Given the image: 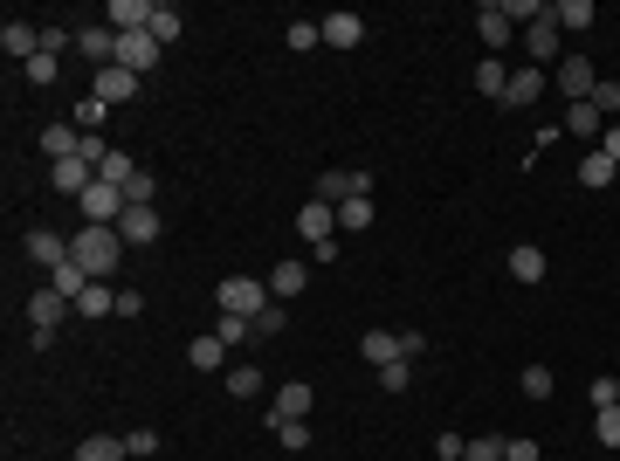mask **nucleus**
<instances>
[{"instance_id":"obj_1","label":"nucleus","mask_w":620,"mask_h":461,"mask_svg":"<svg viewBox=\"0 0 620 461\" xmlns=\"http://www.w3.org/2000/svg\"><path fill=\"white\" fill-rule=\"evenodd\" d=\"M69 255L90 269V283H111V269H118V255H124V234L118 228H83V234H69Z\"/></svg>"},{"instance_id":"obj_2","label":"nucleus","mask_w":620,"mask_h":461,"mask_svg":"<svg viewBox=\"0 0 620 461\" xmlns=\"http://www.w3.org/2000/svg\"><path fill=\"white\" fill-rule=\"evenodd\" d=\"M214 303H221V310H235V317H248V324H255V317H262V310H269L276 296H269V283H255V276H228V283L214 289Z\"/></svg>"},{"instance_id":"obj_3","label":"nucleus","mask_w":620,"mask_h":461,"mask_svg":"<svg viewBox=\"0 0 620 461\" xmlns=\"http://www.w3.org/2000/svg\"><path fill=\"white\" fill-rule=\"evenodd\" d=\"M310 200H324V207L372 200V173H345V166H331V173H317V193H310Z\"/></svg>"},{"instance_id":"obj_4","label":"nucleus","mask_w":620,"mask_h":461,"mask_svg":"<svg viewBox=\"0 0 620 461\" xmlns=\"http://www.w3.org/2000/svg\"><path fill=\"white\" fill-rule=\"evenodd\" d=\"M76 207H83V228H118L124 221V186H104V179H97Z\"/></svg>"},{"instance_id":"obj_5","label":"nucleus","mask_w":620,"mask_h":461,"mask_svg":"<svg viewBox=\"0 0 620 461\" xmlns=\"http://www.w3.org/2000/svg\"><path fill=\"white\" fill-rule=\"evenodd\" d=\"M159 42H152V28H131V35H118V62L131 69V76H145V69H159Z\"/></svg>"},{"instance_id":"obj_6","label":"nucleus","mask_w":620,"mask_h":461,"mask_svg":"<svg viewBox=\"0 0 620 461\" xmlns=\"http://www.w3.org/2000/svg\"><path fill=\"white\" fill-rule=\"evenodd\" d=\"M552 83L572 97V104H586V97H593V83H600V69H593L586 56H565V62L552 69Z\"/></svg>"},{"instance_id":"obj_7","label":"nucleus","mask_w":620,"mask_h":461,"mask_svg":"<svg viewBox=\"0 0 620 461\" xmlns=\"http://www.w3.org/2000/svg\"><path fill=\"white\" fill-rule=\"evenodd\" d=\"M138 83H145V76H131L124 62H111V69H97L90 97H97V104H131V97H138Z\"/></svg>"},{"instance_id":"obj_8","label":"nucleus","mask_w":620,"mask_h":461,"mask_svg":"<svg viewBox=\"0 0 620 461\" xmlns=\"http://www.w3.org/2000/svg\"><path fill=\"white\" fill-rule=\"evenodd\" d=\"M49 186H56L62 200H83V193L97 186V166H83V159H56V166H49Z\"/></svg>"},{"instance_id":"obj_9","label":"nucleus","mask_w":620,"mask_h":461,"mask_svg":"<svg viewBox=\"0 0 620 461\" xmlns=\"http://www.w3.org/2000/svg\"><path fill=\"white\" fill-rule=\"evenodd\" d=\"M297 234H304L310 248H317V241H338V207H324V200H304V207H297Z\"/></svg>"},{"instance_id":"obj_10","label":"nucleus","mask_w":620,"mask_h":461,"mask_svg":"<svg viewBox=\"0 0 620 461\" xmlns=\"http://www.w3.org/2000/svg\"><path fill=\"white\" fill-rule=\"evenodd\" d=\"M76 56L97 62V69H111V62H118V28H104V21H97V28H76Z\"/></svg>"},{"instance_id":"obj_11","label":"nucleus","mask_w":620,"mask_h":461,"mask_svg":"<svg viewBox=\"0 0 620 461\" xmlns=\"http://www.w3.org/2000/svg\"><path fill=\"white\" fill-rule=\"evenodd\" d=\"M69 310H76V303H69L62 289H35V296H28V331H56Z\"/></svg>"},{"instance_id":"obj_12","label":"nucleus","mask_w":620,"mask_h":461,"mask_svg":"<svg viewBox=\"0 0 620 461\" xmlns=\"http://www.w3.org/2000/svg\"><path fill=\"white\" fill-rule=\"evenodd\" d=\"M552 90V76L545 69H510V90H503V111H524V104H538Z\"/></svg>"},{"instance_id":"obj_13","label":"nucleus","mask_w":620,"mask_h":461,"mask_svg":"<svg viewBox=\"0 0 620 461\" xmlns=\"http://www.w3.org/2000/svg\"><path fill=\"white\" fill-rule=\"evenodd\" d=\"M310 400H317V393H310V379H290V386L276 393V406H269V434H276L283 420H304V413H310Z\"/></svg>"},{"instance_id":"obj_14","label":"nucleus","mask_w":620,"mask_h":461,"mask_svg":"<svg viewBox=\"0 0 620 461\" xmlns=\"http://www.w3.org/2000/svg\"><path fill=\"white\" fill-rule=\"evenodd\" d=\"M317 35H324V49H359V42H366V21H359V14H324Z\"/></svg>"},{"instance_id":"obj_15","label":"nucleus","mask_w":620,"mask_h":461,"mask_svg":"<svg viewBox=\"0 0 620 461\" xmlns=\"http://www.w3.org/2000/svg\"><path fill=\"white\" fill-rule=\"evenodd\" d=\"M476 35H483V49H503V42H510V7H503V0H483V7H476Z\"/></svg>"},{"instance_id":"obj_16","label":"nucleus","mask_w":620,"mask_h":461,"mask_svg":"<svg viewBox=\"0 0 620 461\" xmlns=\"http://www.w3.org/2000/svg\"><path fill=\"white\" fill-rule=\"evenodd\" d=\"M152 7H159V0H111V7H104V28H118V35L152 28Z\"/></svg>"},{"instance_id":"obj_17","label":"nucleus","mask_w":620,"mask_h":461,"mask_svg":"<svg viewBox=\"0 0 620 461\" xmlns=\"http://www.w3.org/2000/svg\"><path fill=\"white\" fill-rule=\"evenodd\" d=\"M118 234H124V248H145V241H159V207H124Z\"/></svg>"},{"instance_id":"obj_18","label":"nucleus","mask_w":620,"mask_h":461,"mask_svg":"<svg viewBox=\"0 0 620 461\" xmlns=\"http://www.w3.org/2000/svg\"><path fill=\"white\" fill-rule=\"evenodd\" d=\"M510 283H545V248L538 241H517L510 248Z\"/></svg>"},{"instance_id":"obj_19","label":"nucleus","mask_w":620,"mask_h":461,"mask_svg":"<svg viewBox=\"0 0 620 461\" xmlns=\"http://www.w3.org/2000/svg\"><path fill=\"white\" fill-rule=\"evenodd\" d=\"M28 262H42V269H62V262H69V241H62L56 228H35V234H28Z\"/></svg>"},{"instance_id":"obj_20","label":"nucleus","mask_w":620,"mask_h":461,"mask_svg":"<svg viewBox=\"0 0 620 461\" xmlns=\"http://www.w3.org/2000/svg\"><path fill=\"white\" fill-rule=\"evenodd\" d=\"M545 21H552V28H593V21H600V7H593V0H552V7H545Z\"/></svg>"},{"instance_id":"obj_21","label":"nucleus","mask_w":620,"mask_h":461,"mask_svg":"<svg viewBox=\"0 0 620 461\" xmlns=\"http://www.w3.org/2000/svg\"><path fill=\"white\" fill-rule=\"evenodd\" d=\"M565 138H593L600 145V131H607V117L593 111V104H565V124H558Z\"/></svg>"},{"instance_id":"obj_22","label":"nucleus","mask_w":620,"mask_h":461,"mask_svg":"<svg viewBox=\"0 0 620 461\" xmlns=\"http://www.w3.org/2000/svg\"><path fill=\"white\" fill-rule=\"evenodd\" d=\"M524 56H531V69H545V62L558 56V28L552 21H531V28H524Z\"/></svg>"},{"instance_id":"obj_23","label":"nucleus","mask_w":620,"mask_h":461,"mask_svg":"<svg viewBox=\"0 0 620 461\" xmlns=\"http://www.w3.org/2000/svg\"><path fill=\"white\" fill-rule=\"evenodd\" d=\"M131 448H124V434H90V441H76V455L69 461H124Z\"/></svg>"},{"instance_id":"obj_24","label":"nucleus","mask_w":620,"mask_h":461,"mask_svg":"<svg viewBox=\"0 0 620 461\" xmlns=\"http://www.w3.org/2000/svg\"><path fill=\"white\" fill-rule=\"evenodd\" d=\"M186 365H193V372H221V365H228V345L207 331V338H193V345H186Z\"/></svg>"},{"instance_id":"obj_25","label":"nucleus","mask_w":620,"mask_h":461,"mask_svg":"<svg viewBox=\"0 0 620 461\" xmlns=\"http://www.w3.org/2000/svg\"><path fill=\"white\" fill-rule=\"evenodd\" d=\"M76 317H118V289L111 283H90L76 296Z\"/></svg>"},{"instance_id":"obj_26","label":"nucleus","mask_w":620,"mask_h":461,"mask_svg":"<svg viewBox=\"0 0 620 461\" xmlns=\"http://www.w3.org/2000/svg\"><path fill=\"white\" fill-rule=\"evenodd\" d=\"M359 358H366V365H400V338H393V331H366V338H359Z\"/></svg>"},{"instance_id":"obj_27","label":"nucleus","mask_w":620,"mask_h":461,"mask_svg":"<svg viewBox=\"0 0 620 461\" xmlns=\"http://www.w3.org/2000/svg\"><path fill=\"white\" fill-rule=\"evenodd\" d=\"M304 276H310L304 262H290V255H283V262H276L262 283H269V296H297V289H304Z\"/></svg>"},{"instance_id":"obj_28","label":"nucleus","mask_w":620,"mask_h":461,"mask_svg":"<svg viewBox=\"0 0 620 461\" xmlns=\"http://www.w3.org/2000/svg\"><path fill=\"white\" fill-rule=\"evenodd\" d=\"M49 289H62V296H69V303H76V296H83V289H90V269H83V262H76V255H69V262H62V269H49Z\"/></svg>"},{"instance_id":"obj_29","label":"nucleus","mask_w":620,"mask_h":461,"mask_svg":"<svg viewBox=\"0 0 620 461\" xmlns=\"http://www.w3.org/2000/svg\"><path fill=\"white\" fill-rule=\"evenodd\" d=\"M76 145H83V131H69V124H49V131H42V152H49V166H56V159H76Z\"/></svg>"},{"instance_id":"obj_30","label":"nucleus","mask_w":620,"mask_h":461,"mask_svg":"<svg viewBox=\"0 0 620 461\" xmlns=\"http://www.w3.org/2000/svg\"><path fill=\"white\" fill-rule=\"evenodd\" d=\"M614 159H607V152H600V145H593V152H586V159H579V186H614Z\"/></svg>"},{"instance_id":"obj_31","label":"nucleus","mask_w":620,"mask_h":461,"mask_svg":"<svg viewBox=\"0 0 620 461\" xmlns=\"http://www.w3.org/2000/svg\"><path fill=\"white\" fill-rule=\"evenodd\" d=\"M180 7H166V0H159V7H152V42H159V49H173V42H180Z\"/></svg>"},{"instance_id":"obj_32","label":"nucleus","mask_w":620,"mask_h":461,"mask_svg":"<svg viewBox=\"0 0 620 461\" xmlns=\"http://www.w3.org/2000/svg\"><path fill=\"white\" fill-rule=\"evenodd\" d=\"M214 338H221L228 351H242L248 338H255V324H248V317H235V310H221V324H214Z\"/></svg>"},{"instance_id":"obj_33","label":"nucleus","mask_w":620,"mask_h":461,"mask_svg":"<svg viewBox=\"0 0 620 461\" xmlns=\"http://www.w3.org/2000/svg\"><path fill=\"white\" fill-rule=\"evenodd\" d=\"M476 90H483V97H496V104H503V90H510V69H503V62H496V56H483V69H476Z\"/></svg>"},{"instance_id":"obj_34","label":"nucleus","mask_w":620,"mask_h":461,"mask_svg":"<svg viewBox=\"0 0 620 461\" xmlns=\"http://www.w3.org/2000/svg\"><path fill=\"white\" fill-rule=\"evenodd\" d=\"M517 386H524V400H552V365H524V379H517Z\"/></svg>"},{"instance_id":"obj_35","label":"nucleus","mask_w":620,"mask_h":461,"mask_svg":"<svg viewBox=\"0 0 620 461\" xmlns=\"http://www.w3.org/2000/svg\"><path fill=\"white\" fill-rule=\"evenodd\" d=\"M372 228V200H345L338 207V234H366Z\"/></svg>"},{"instance_id":"obj_36","label":"nucleus","mask_w":620,"mask_h":461,"mask_svg":"<svg viewBox=\"0 0 620 461\" xmlns=\"http://www.w3.org/2000/svg\"><path fill=\"white\" fill-rule=\"evenodd\" d=\"M586 104H593V111H600V117H620V76H600Z\"/></svg>"},{"instance_id":"obj_37","label":"nucleus","mask_w":620,"mask_h":461,"mask_svg":"<svg viewBox=\"0 0 620 461\" xmlns=\"http://www.w3.org/2000/svg\"><path fill=\"white\" fill-rule=\"evenodd\" d=\"M152 200H159V179H152V173L124 179V207H152Z\"/></svg>"},{"instance_id":"obj_38","label":"nucleus","mask_w":620,"mask_h":461,"mask_svg":"<svg viewBox=\"0 0 620 461\" xmlns=\"http://www.w3.org/2000/svg\"><path fill=\"white\" fill-rule=\"evenodd\" d=\"M228 393H235V400H255V393H262V372H255V365H228Z\"/></svg>"},{"instance_id":"obj_39","label":"nucleus","mask_w":620,"mask_h":461,"mask_svg":"<svg viewBox=\"0 0 620 461\" xmlns=\"http://www.w3.org/2000/svg\"><path fill=\"white\" fill-rule=\"evenodd\" d=\"M593 441H600V448H620V406H600V413H593Z\"/></svg>"},{"instance_id":"obj_40","label":"nucleus","mask_w":620,"mask_h":461,"mask_svg":"<svg viewBox=\"0 0 620 461\" xmlns=\"http://www.w3.org/2000/svg\"><path fill=\"white\" fill-rule=\"evenodd\" d=\"M462 461H503V434H476V441L462 448Z\"/></svg>"},{"instance_id":"obj_41","label":"nucleus","mask_w":620,"mask_h":461,"mask_svg":"<svg viewBox=\"0 0 620 461\" xmlns=\"http://www.w3.org/2000/svg\"><path fill=\"white\" fill-rule=\"evenodd\" d=\"M324 35H317V21H290V56H310Z\"/></svg>"},{"instance_id":"obj_42","label":"nucleus","mask_w":620,"mask_h":461,"mask_svg":"<svg viewBox=\"0 0 620 461\" xmlns=\"http://www.w3.org/2000/svg\"><path fill=\"white\" fill-rule=\"evenodd\" d=\"M76 159H83V166H104V159H111V145H104V131H83V145H76Z\"/></svg>"},{"instance_id":"obj_43","label":"nucleus","mask_w":620,"mask_h":461,"mask_svg":"<svg viewBox=\"0 0 620 461\" xmlns=\"http://www.w3.org/2000/svg\"><path fill=\"white\" fill-rule=\"evenodd\" d=\"M276 441H283L290 455H304V448H310V427H304V420H283V427H276Z\"/></svg>"},{"instance_id":"obj_44","label":"nucleus","mask_w":620,"mask_h":461,"mask_svg":"<svg viewBox=\"0 0 620 461\" xmlns=\"http://www.w3.org/2000/svg\"><path fill=\"white\" fill-rule=\"evenodd\" d=\"M600 406H620V379H614V372L593 379V413H600Z\"/></svg>"},{"instance_id":"obj_45","label":"nucleus","mask_w":620,"mask_h":461,"mask_svg":"<svg viewBox=\"0 0 620 461\" xmlns=\"http://www.w3.org/2000/svg\"><path fill=\"white\" fill-rule=\"evenodd\" d=\"M21 76H28V83H42V90H49V83H56L62 69H56V56H35V62H28V69H21Z\"/></svg>"},{"instance_id":"obj_46","label":"nucleus","mask_w":620,"mask_h":461,"mask_svg":"<svg viewBox=\"0 0 620 461\" xmlns=\"http://www.w3.org/2000/svg\"><path fill=\"white\" fill-rule=\"evenodd\" d=\"M104 111H111V104H97V97H83V104H76V131H97V124H104Z\"/></svg>"},{"instance_id":"obj_47","label":"nucleus","mask_w":620,"mask_h":461,"mask_svg":"<svg viewBox=\"0 0 620 461\" xmlns=\"http://www.w3.org/2000/svg\"><path fill=\"white\" fill-rule=\"evenodd\" d=\"M538 455H545V448H538L531 434H517V441H503V461H538Z\"/></svg>"},{"instance_id":"obj_48","label":"nucleus","mask_w":620,"mask_h":461,"mask_svg":"<svg viewBox=\"0 0 620 461\" xmlns=\"http://www.w3.org/2000/svg\"><path fill=\"white\" fill-rule=\"evenodd\" d=\"M255 338H283V303H269V310L255 317Z\"/></svg>"},{"instance_id":"obj_49","label":"nucleus","mask_w":620,"mask_h":461,"mask_svg":"<svg viewBox=\"0 0 620 461\" xmlns=\"http://www.w3.org/2000/svg\"><path fill=\"white\" fill-rule=\"evenodd\" d=\"M407 379H414L407 358H400V365H379V386H386V393H407Z\"/></svg>"},{"instance_id":"obj_50","label":"nucleus","mask_w":620,"mask_h":461,"mask_svg":"<svg viewBox=\"0 0 620 461\" xmlns=\"http://www.w3.org/2000/svg\"><path fill=\"white\" fill-rule=\"evenodd\" d=\"M124 448H131V455H159V434H152V427H131Z\"/></svg>"},{"instance_id":"obj_51","label":"nucleus","mask_w":620,"mask_h":461,"mask_svg":"<svg viewBox=\"0 0 620 461\" xmlns=\"http://www.w3.org/2000/svg\"><path fill=\"white\" fill-rule=\"evenodd\" d=\"M552 0H510V21H545Z\"/></svg>"},{"instance_id":"obj_52","label":"nucleus","mask_w":620,"mask_h":461,"mask_svg":"<svg viewBox=\"0 0 620 461\" xmlns=\"http://www.w3.org/2000/svg\"><path fill=\"white\" fill-rule=\"evenodd\" d=\"M462 448H469L462 434H441V441H434V455H441V461H462Z\"/></svg>"},{"instance_id":"obj_53","label":"nucleus","mask_w":620,"mask_h":461,"mask_svg":"<svg viewBox=\"0 0 620 461\" xmlns=\"http://www.w3.org/2000/svg\"><path fill=\"white\" fill-rule=\"evenodd\" d=\"M69 49V28H42V56H62Z\"/></svg>"},{"instance_id":"obj_54","label":"nucleus","mask_w":620,"mask_h":461,"mask_svg":"<svg viewBox=\"0 0 620 461\" xmlns=\"http://www.w3.org/2000/svg\"><path fill=\"white\" fill-rule=\"evenodd\" d=\"M600 152H607V159H614V166H620V117H614V124H607V131H600Z\"/></svg>"}]
</instances>
